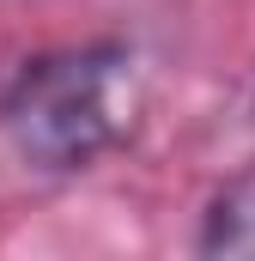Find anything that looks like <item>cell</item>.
<instances>
[{
    "instance_id": "1",
    "label": "cell",
    "mask_w": 255,
    "mask_h": 261,
    "mask_svg": "<svg viewBox=\"0 0 255 261\" xmlns=\"http://www.w3.org/2000/svg\"><path fill=\"white\" fill-rule=\"evenodd\" d=\"M146 122V61L122 37L37 49L0 79V140L37 176H85Z\"/></svg>"
},
{
    "instance_id": "2",
    "label": "cell",
    "mask_w": 255,
    "mask_h": 261,
    "mask_svg": "<svg viewBox=\"0 0 255 261\" xmlns=\"http://www.w3.org/2000/svg\"><path fill=\"white\" fill-rule=\"evenodd\" d=\"M194 261H255V164L213 189L194 225Z\"/></svg>"
}]
</instances>
